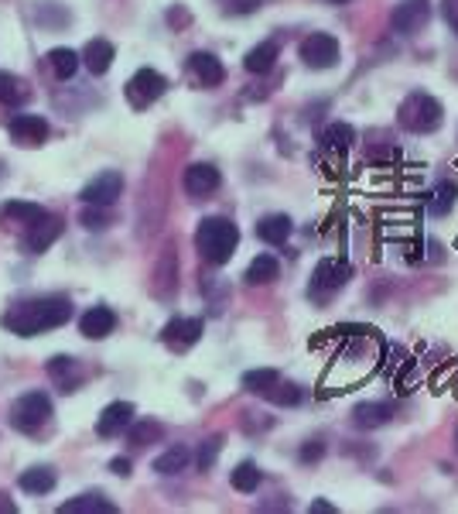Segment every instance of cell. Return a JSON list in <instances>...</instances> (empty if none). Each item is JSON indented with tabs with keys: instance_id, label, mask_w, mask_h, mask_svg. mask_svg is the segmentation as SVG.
<instances>
[{
	"instance_id": "cell-31",
	"label": "cell",
	"mask_w": 458,
	"mask_h": 514,
	"mask_svg": "<svg viewBox=\"0 0 458 514\" xmlns=\"http://www.w3.org/2000/svg\"><path fill=\"white\" fill-rule=\"evenodd\" d=\"M455 199H458V186H455V182H442V186L431 192V203H428L431 213H434V217H444V213H448V209L455 206Z\"/></svg>"
},
{
	"instance_id": "cell-6",
	"label": "cell",
	"mask_w": 458,
	"mask_h": 514,
	"mask_svg": "<svg viewBox=\"0 0 458 514\" xmlns=\"http://www.w3.org/2000/svg\"><path fill=\"white\" fill-rule=\"evenodd\" d=\"M298 55H301V63L308 69H332L339 63V38L325 32L308 34L305 42H301V48H298Z\"/></svg>"
},
{
	"instance_id": "cell-16",
	"label": "cell",
	"mask_w": 458,
	"mask_h": 514,
	"mask_svg": "<svg viewBox=\"0 0 458 514\" xmlns=\"http://www.w3.org/2000/svg\"><path fill=\"white\" fill-rule=\"evenodd\" d=\"M59 237H62V219L52 217V213H45L38 223H31L28 227V240H24V247H28L31 254H42V250L52 247Z\"/></svg>"
},
{
	"instance_id": "cell-17",
	"label": "cell",
	"mask_w": 458,
	"mask_h": 514,
	"mask_svg": "<svg viewBox=\"0 0 458 514\" xmlns=\"http://www.w3.org/2000/svg\"><path fill=\"white\" fill-rule=\"evenodd\" d=\"M113 55H117V48L110 45L107 38H92L90 45L82 48V65L90 69L92 76H103V73H110V65H113Z\"/></svg>"
},
{
	"instance_id": "cell-42",
	"label": "cell",
	"mask_w": 458,
	"mask_h": 514,
	"mask_svg": "<svg viewBox=\"0 0 458 514\" xmlns=\"http://www.w3.org/2000/svg\"><path fill=\"white\" fill-rule=\"evenodd\" d=\"M455 442H458V436H455Z\"/></svg>"
},
{
	"instance_id": "cell-22",
	"label": "cell",
	"mask_w": 458,
	"mask_h": 514,
	"mask_svg": "<svg viewBox=\"0 0 458 514\" xmlns=\"http://www.w3.org/2000/svg\"><path fill=\"white\" fill-rule=\"evenodd\" d=\"M319 141L325 151H339V155H342V151H349V144L356 141V131H352L346 121H336V124H329L321 131Z\"/></svg>"
},
{
	"instance_id": "cell-9",
	"label": "cell",
	"mask_w": 458,
	"mask_h": 514,
	"mask_svg": "<svg viewBox=\"0 0 458 514\" xmlns=\"http://www.w3.org/2000/svg\"><path fill=\"white\" fill-rule=\"evenodd\" d=\"M202 319H192V315H178V319H171L168 326L161 329V340H165V346H171V350H188V346H196V343L202 340Z\"/></svg>"
},
{
	"instance_id": "cell-29",
	"label": "cell",
	"mask_w": 458,
	"mask_h": 514,
	"mask_svg": "<svg viewBox=\"0 0 458 514\" xmlns=\"http://www.w3.org/2000/svg\"><path fill=\"white\" fill-rule=\"evenodd\" d=\"M281 374H277L274 367H260V371H246L243 374V388L253 391V394H267V391L274 388Z\"/></svg>"
},
{
	"instance_id": "cell-14",
	"label": "cell",
	"mask_w": 458,
	"mask_h": 514,
	"mask_svg": "<svg viewBox=\"0 0 458 514\" xmlns=\"http://www.w3.org/2000/svg\"><path fill=\"white\" fill-rule=\"evenodd\" d=\"M130 422H134V405H130V402H113V405L103 408V415L96 422V436H103V439L120 436Z\"/></svg>"
},
{
	"instance_id": "cell-41",
	"label": "cell",
	"mask_w": 458,
	"mask_h": 514,
	"mask_svg": "<svg viewBox=\"0 0 458 514\" xmlns=\"http://www.w3.org/2000/svg\"><path fill=\"white\" fill-rule=\"evenodd\" d=\"M332 4H346V0H332Z\"/></svg>"
},
{
	"instance_id": "cell-18",
	"label": "cell",
	"mask_w": 458,
	"mask_h": 514,
	"mask_svg": "<svg viewBox=\"0 0 458 514\" xmlns=\"http://www.w3.org/2000/svg\"><path fill=\"white\" fill-rule=\"evenodd\" d=\"M277 55H281L277 42H260V45H253L250 52H246L243 69L246 73H253V76H263V73H271V69L277 65Z\"/></svg>"
},
{
	"instance_id": "cell-15",
	"label": "cell",
	"mask_w": 458,
	"mask_h": 514,
	"mask_svg": "<svg viewBox=\"0 0 458 514\" xmlns=\"http://www.w3.org/2000/svg\"><path fill=\"white\" fill-rule=\"evenodd\" d=\"M188 73L196 76V82L199 86H219L223 79H226V69H223V63L215 59L213 52H196V55H188Z\"/></svg>"
},
{
	"instance_id": "cell-30",
	"label": "cell",
	"mask_w": 458,
	"mask_h": 514,
	"mask_svg": "<svg viewBox=\"0 0 458 514\" xmlns=\"http://www.w3.org/2000/svg\"><path fill=\"white\" fill-rule=\"evenodd\" d=\"M24 96H28V90L21 86V79H17L14 73H4V69H0V103L14 107V103H24Z\"/></svg>"
},
{
	"instance_id": "cell-33",
	"label": "cell",
	"mask_w": 458,
	"mask_h": 514,
	"mask_svg": "<svg viewBox=\"0 0 458 514\" xmlns=\"http://www.w3.org/2000/svg\"><path fill=\"white\" fill-rule=\"evenodd\" d=\"M79 223H82L86 230H103V227H110L107 206H90V203H86V209L79 213Z\"/></svg>"
},
{
	"instance_id": "cell-5",
	"label": "cell",
	"mask_w": 458,
	"mask_h": 514,
	"mask_svg": "<svg viewBox=\"0 0 458 514\" xmlns=\"http://www.w3.org/2000/svg\"><path fill=\"white\" fill-rule=\"evenodd\" d=\"M165 90H168V79L161 76L157 69H138V73L130 76V82H127V103L144 110V107H151L154 100H161Z\"/></svg>"
},
{
	"instance_id": "cell-34",
	"label": "cell",
	"mask_w": 458,
	"mask_h": 514,
	"mask_svg": "<svg viewBox=\"0 0 458 514\" xmlns=\"http://www.w3.org/2000/svg\"><path fill=\"white\" fill-rule=\"evenodd\" d=\"M165 436V429L157 425V422H138L134 429H130V442L134 446H148V442H154V439Z\"/></svg>"
},
{
	"instance_id": "cell-19",
	"label": "cell",
	"mask_w": 458,
	"mask_h": 514,
	"mask_svg": "<svg viewBox=\"0 0 458 514\" xmlns=\"http://www.w3.org/2000/svg\"><path fill=\"white\" fill-rule=\"evenodd\" d=\"M352 422H356L359 429H380V425H386V422H394V405H386V402H367V405H356Z\"/></svg>"
},
{
	"instance_id": "cell-32",
	"label": "cell",
	"mask_w": 458,
	"mask_h": 514,
	"mask_svg": "<svg viewBox=\"0 0 458 514\" xmlns=\"http://www.w3.org/2000/svg\"><path fill=\"white\" fill-rule=\"evenodd\" d=\"M263 398H271V402L281 408H294L298 402H301V388H298V384H288V381H277Z\"/></svg>"
},
{
	"instance_id": "cell-23",
	"label": "cell",
	"mask_w": 458,
	"mask_h": 514,
	"mask_svg": "<svg viewBox=\"0 0 458 514\" xmlns=\"http://www.w3.org/2000/svg\"><path fill=\"white\" fill-rule=\"evenodd\" d=\"M277 275H281V265H277V257H271V254H260V257H253L250 261V267H246V285H271V281H277Z\"/></svg>"
},
{
	"instance_id": "cell-35",
	"label": "cell",
	"mask_w": 458,
	"mask_h": 514,
	"mask_svg": "<svg viewBox=\"0 0 458 514\" xmlns=\"http://www.w3.org/2000/svg\"><path fill=\"white\" fill-rule=\"evenodd\" d=\"M219 450H223V439L213 436V439H205L199 446V452H196V463H199V470H209L215 463V456H219Z\"/></svg>"
},
{
	"instance_id": "cell-36",
	"label": "cell",
	"mask_w": 458,
	"mask_h": 514,
	"mask_svg": "<svg viewBox=\"0 0 458 514\" xmlns=\"http://www.w3.org/2000/svg\"><path fill=\"white\" fill-rule=\"evenodd\" d=\"M321 456H325V442H319V439H308L305 446H301V452H298L301 463H319Z\"/></svg>"
},
{
	"instance_id": "cell-3",
	"label": "cell",
	"mask_w": 458,
	"mask_h": 514,
	"mask_svg": "<svg viewBox=\"0 0 458 514\" xmlns=\"http://www.w3.org/2000/svg\"><path fill=\"white\" fill-rule=\"evenodd\" d=\"M397 121L400 127L411 131V134H431V131L442 127L444 107L431 93H411V96H404V103H400L397 110Z\"/></svg>"
},
{
	"instance_id": "cell-40",
	"label": "cell",
	"mask_w": 458,
	"mask_h": 514,
	"mask_svg": "<svg viewBox=\"0 0 458 514\" xmlns=\"http://www.w3.org/2000/svg\"><path fill=\"white\" fill-rule=\"evenodd\" d=\"M311 514H336V508L329 504V500H311V508H308Z\"/></svg>"
},
{
	"instance_id": "cell-11",
	"label": "cell",
	"mask_w": 458,
	"mask_h": 514,
	"mask_svg": "<svg viewBox=\"0 0 458 514\" xmlns=\"http://www.w3.org/2000/svg\"><path fill=\"white\" fill-rule=\"evenodd\" d=\"M11 141L21 148H42L48 141V124L34 113H21L11 121Z\"/></svg>"
},
{
	"instance_id": "cell-4",
	"label": "cell",
	"mask_w": 458,
	"mask_h": 514,
	"mask_svg": "<svg viewBox=\"0 0 458 514\" xmlns=\"http://www.w3.org/2000/svg\"><path fill=\"white\" fill-rule=\"evenodd\" d=\"M48 415H52V402L42 391H28L11 405V425L17 432H38L48 422Z\"/></svg>"
},
{
	"instance_id": "cell-21",
	"label": "cell",
	"mask_w": 458,
	"mask_h": 514,
	"mask_svg": "<svg viewBox=\"0 0 458 514\" xmlns=\"http://www.w3.org/2000/svg\"><path fill=\"white\" fill-rule=\"evenodd\" d=\"M291 230H294V227H291V217H284V213H271V217H263L257 223V237L263 244H274V247L288 240Z\"/></svg>"
},
{
	"instance_id": "cell-12",
	"label": "cell",
	"mask_w": 458,
	"mask_h": 514,
	"mask_svg": "<svg viewBox=\"0 0 458 514\" xmlns=\"http://www.w3.org/2000/svg\"><path fill=\"white\" fill-rule=\"evenodd\" d=\"M352 278V267L346 261H339V257H329V261H321L315 267V275H311V292H339L346 281Z\"/></svg>"
},
{
	"instance_id": "cell-7",
	"label": "cell",
	"mask_w": 458,
	"mask_h": 514,
	"mask_svg": "<svg viewBox=\"0 0 458 514\" xmlns=\"http://www.w3.org/2000/svg\"><path fill=\"white\" fill-rule=\"evenodd\" d=\"M123 192V175L120 171H103V175H96L92 182H86L82 186V192H79V199L90 206H113L117 203V196Z\"/></svg>"
},
{
	"instance_id": "cell-37",
	"label": "cell",
	"mask_w": 458,
	"mask_h": 514,
	"mask_svg": "<svg viewBox=\"0 0 458 514\" xmlns=\"http://www.w3.org/2000/svg\"><path fill=\"white\" fill-rule=\"evenodd\" d=\"M223 11H229V15H253V11H260V0H223Z\"/></svg>"
},
{
	"instance_id": "cell-8",
	"label": "cell",
	"mask_w": 458,
	"mask_h": 514,
	"mask_svg": "<svg viewBox=\"0 0 458 514\" xmlns=\"http://www.w3.org/2000/svg\"><path fill=\"white\" fill-rule=\"evenodd\" d=\"M428 17H431L428 0H400L397 7H394V15H390V24L400 34H414L428 24Z\"/></svg>"
},
{
	"instance_id": "cell-25",
	"label": "cell",
	"mask_w": 458,
	"mask_h": 514,
	"mask_svg": "<svg viewBox=\"0 0 458 514\" xmlns=\"http://www.w3.org/2000/svg\"><path fill=\"white\" fill-rule=\"evenodd\" d=\"M79 52H72V48H52L48 52V65H52V73L59 79H72L79 73Z\"/></svg>"
},
{
	"instance_id": "cell-26",
	"label": "cell",
	"mask_w": 458,
	"mask_h": 514,
	"mask_svg": "<svg viewBox=\"0 0 458 514\" xmlns=\"http://www.w3.org/2000/svg\"><path fill=\"white\" fill-rule=\"evenodd\" d=\"M0 217L4 219H17V223H38V219L45 217V209L38 203H17V199H11V203L0 206Z\"/></svg>"
},
{
	"instance_id": "cell-38",
	"label": "cell",
	"mask_w": 458,
	"mask_h": 514,
	"mask_svg": "<svg viewBox=\"0 0 458 514\" xmlns=\"http://www.w3.org/2000/svg\"><path fill=\"white\" fill-rule=\"evenodd\" d=\"M442 17L448 21V28L458 34V0H442Z\"/></svg>"
},
{
	"instance_id": "cell-39",
	"label": "cell",
	"mask_w": 458,
	"mask_h": 514,
	"mask_svg": "<svg viewBox=\"0 0 458 514\" xmlns=\"http://www.w3.org/2000/svg\"><path fill=\"white\" fill-rule=\"evenodd\" d=\"M110 470H113L117 477H130V460H123V456H117V460L110 463Z\"/></svg>"
},
{
	"instance_id": "cell-1",
	"label": "cell",
	"mask_w": 458,
	"mask_h": 514,
	"mask_svg": "<svg viewBox=\"0 0 458 514\" xmlns=\"http://www.w3.org/2000/svg\"><path fill=\"white\" fill-rule=\"evenodd\" d=\"M69 315H72L69 298H34V302H24V305H14L11 312H4V329H11L14 336H38L45 329L69 323Z\"/></svg>"
},
{
	"instance_id": "cell-13",
	"label": "cell",
	"mask_w": 458,
	"mask_h": 514,
	"mask_svg": "<svg viewBox=\"0 0 458 514\" xmlns=\"http://www.w3.org/2000/svg\"><path fill=\"white\" fill-rule=\"evenodd\" d=\"M117 329V312L107 309V305H92V309L82 312V319H79V333L86 336V340H103Z\"/></svg>"
},
{
	"instance_id": "cell-27",
	"label": "cell",
	"mask_w": 458,
	"mask_h": 514,
	"mask_svg": "<svg viewBox=\"0 0 458 514\" xmlns=\"http://www.w3.org/2000/svg\"><path fill=\"white\" fill-rule=\"evenodd\" d=\"M260 480H263V473H260V467L257 463H250V460L240 463V467L233 470V477H229V483H233L240 494H253V490L260 487Z\"/></svg>"
},
{
	"instance_id": "cell-20",
	"label": "cell",
	"mask_w": 458,
	"mask_h": 514,
	"mask_svg": "<svg viewBox=\"0 0 458 514\" xmlns=\"http://www.w3.org/2000/svg\"><path fill=\"white\" fill-rule=\"evenodd\" d=\"M59 511L62 514H113L117 504L110 498H103V494H82V498L65 500Z\"/></svg>"
},
{
	"instance_id": "cell-10",
	"label": "cell",
	"mask_w": 458,
	"mask_h": 514,
	"mask_svg": "<svg viewBox=\"0 0 458 514\" xmlns=\"http://www.w3.org/2000/svg\"><path fill=\"white\" fill-rule=\"evenodd\" d=\"M223 182V175L215 165H205V161H196V165H188L185 169V192L188 196H196V199H205V196H213L215 189Z\"/></svg>"
},
{
	"instance_id": "cell-28",
	"label": "cell",
	"mask_w": 458,
	"mask_h": 514,
	"mask_svg": "<svg viewBox=\"0 0 458 514\" xmlns=\"http://www.w3.org/2000/svg\"><path fill=\"white\" fill-rule=\"evenodd\" d=\"M188 460H192V452L185 450V446H171V450H165L154 460V470L157 473H182L188 467Z\"/></svg>"
},
{
	"instance_id": "cell-2",
	"label": "cell",
	"mask_w": 458,
	"mask_h": 514,
	"mask_svg": "<svg viewBox=\"0 0 458 514\" xmlns=\"http://www.w3.org/2000/svg\"><path fill=\"white\" fill-rule=\"evenodd\" d=\"M196 247H199L202 261L215 267L226 265L240 247V227L226 217H205L196 230Z\"/></svg>"
},
{
	"instance_id": "cell-24",
	"label": "cell",
	"mask_w": 458,
	"mask_h": 514,
	"mask_svg": "<svg viewBox=\"0 0 458 514\" xmlns=\"http://www.w3.org/2000/svg\"><path fill=\"white\" fill-rule=\"evenodd\" d=\"M17 487L28 490V494H48V490L55 487V470H48V467L24 470V473L17 477Z\"/></svg>"
}]
</instances>
